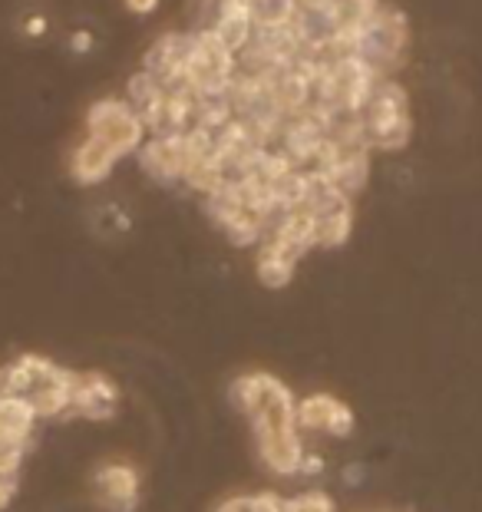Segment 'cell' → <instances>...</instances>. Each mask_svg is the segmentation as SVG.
<instances>
[{"instance_id":"20","label":"cell","mask_w":482,"mask_h":512,"mask_svg":"<svg viewBox=\"0 0 482 512\" xmlns=\"http://www.w3.org/2000/svg\"><path fill=\"white\" fill-rule=\"evenodd\" d=\"M14 496H17V479H0V512L10 506Z\"/></svg>"},{"instance_id":"17","label":"cell","mask_w":482,"mask_h":512,"mask_svg":"<svg viewBox=\"0 0 482 512\" xmlns=\"http://www.w3.org/2000/svg\"><path fill=\"white\" fill-rule=\"evenodd\" d=\"M284 512H334V499L331 493H321V489H308L301 496L284 499Z\"/></svg>"},{"instance_id":"21","label":"cell","mask_w":482,"mask_h":512,"mask_svg":"<svg viewBox=\"0 0 482 512\" xmlns=\"http://www.w3.org/2000/svg\"><path fill=\"white\" fill-rule=\"evenodd\" d=\"M70 50H76V53L93 50V34H86V30H76V34L70 37Z\"/></svg>"},{"instance_id":"13","label":"cell","mask_w":482,"mask_h":512,"mask_svg":"<svg viewBox=\"0 0 482 512\" xmlns=\"http://www.w3.org/2000/svg\"><path fill=\"white\" fill-rule=\"evenodd\" d=\"M116 162H119V156L113 149L100 143V139L86 136L70 156V176L80 185H96V182L109 179V172H113Z\"/></svg>"},{"instance_id":"16","label":"cell","mask_w":482,"mask_h":512,"mask_svg":"<svg viewBox=\"0 0 482 512\" xmlns=\"http://www.w3.org/2000/svg\"><path fill=\"white\" fill-rule=\"evenodd\" d=\"M255 27H288L298 17V0H245Z\"/></svg>"},{"instance_id":"23","label":"cell","mask_w":482,"mask_h":512,"mask_svg":"<svg viewBox=\"0 0 482 512\" xmlns=\"http://www.w3.org/2000/svg\"><path fill=\"white\" fill-rule=\"evenodd\" d=\"M24 30H27V34H34V37H40V34H43V30H47V20H43V17H30V20H27V24H24Z\"/></svg>"},{"instance_id":"10","label":"cell","mask_w":482,"mask_h":512,"mask_svg":"<svg viewBox=\"0 0 482 512\" xmlns=\"http://www.w3.org/2000/svg\"><path fill=\"white\" fill-rule=\"evenodd\" d=\"M119 410V387L100 370L93 374H76L73 384V407L70 413H80L86 420H113Z\"/></svg>"},{"instance_id":"19","label":"cell","mask_w":482,"mask_h":512,"mask_svg":"<svg viewBox=\"0 0 482 512\" xmlns=\"http://www.w3.org/2000/svg\"><path fill=\"white\" fill-rule=\"evenodd\" d=\"M324 460H321V456H317V453H311V450H304V460H301V476H321L324 473Z\"/></svg>"},{"instance_id":"7","label":"cell","mask_w":482,"mask_h":512,"mask_svg":"<svg viewBox=\"0 0 482 512\" xmlns=\"http://www.w3.org/2000/svg\"><path fill=\"white\" fill-rule=\"evenodd\" d=\"M139 166L146 169L149 179L162 185H175L185 179L189 169V152H185V133H152L139 146Z\"/></svg>"},{"instance_id":"2","label":"cell","mask_w":482,"mask_h":512,"mask_svg":"<svg viewBox=\"0 0 482 512\" xmlns=\"http://www.w3.org/2000/svg\"><path fill=\"white\" fill-rule=\"evenodd\" d=\"M360 123H364V136L370 152H397L410 143L413 136V119H410V96L407 90L383 76V80L374 86L370 100L360 113Z\"/></svg>"},{"instance_id":"11","label":"cell","mask_w":482,"mask_h":512,"mask_svg":"<svg viewBox=\"0 0 482 512\" xmlns=\"http://www.w3.org/2000/svg\"><path fill=\"white\" fill-rule=\"evenodd\" d=\"M215 37H222L228 50H235V57L248 47V40L255 37V20L248 14L245 0H218L212 24H208Z\"/></svg>"},{"instance_id":"14","label":"cell","mask_w":482,"mask_h":512,"mask_svg":"<svg viewBox=\"0 0 482 512\" xmlns=\"http://www.w3.org/2000/svg\"><path fill=\"white\" fill-rule=\"evenodd\" d=\"M294 271H298V258H291V255L278 252V248H275V245H268V242H261V245H258L255 275H258V281H261L265 288H271V291L288 288L291 281H294Z\"/></svg>"},{"instance_id":"22","label":"cell","mask_w":482,"mask_h":512,"mask_svg":"<svg viewBox=\"0 0 482 512\" xmlns=\"http://www.w3.org/2000/svg\"><path fill=\"white\" fill-rule=\"evenodd\" d=\"M126 7L133 10V14H152V10L159 7V0H126Z\"/></svg>"},{"instance_id":"3","label":"cell","mask_w":482,"mask_h":512,"mask_svg":"<svg viewBox=\"0 0 482 512\" xmlns=\"http://www.w3.org/2000/svg\"><path fill=\"white\" fill-rule=\"evenodd\" d=\"M238 76V57L228 50L222 37L202 27L192 34L189 63H185V86L199 96V100H212V96H228Z\"/></svg>"},{"instance_id":"24","label":"cell","mask_w":482,"mask_h":512,"mask_svg":"<svg viewBox=\"0 0 482 512\" xmlns=\"http://www.w3.org/2000/svg\"><path fill=\"white\" fill-rule=\"evenodd\" d=\"M360 473H364L360 466H347V470H344V479H347V483H360Z\"/></svg>"},{"instance_id":"5","label":"cell","mask_w":482,"mask_h":512,"mask_svg":"<svg viewBox=\"0 0 482 512\" xmlns=\"http://www.w3.org/2000/svg\"><path fill=\"white\" fill-rule=\"evenodd\" d=\"M146 133V123L126 100H100L86 113V136L106 143L119 159L139 152V146L146 143Z\"/></svg>"},{"instance_id":"12","label":"cell","mask_w":482,"mask_h":512,"mask_svg":"<svg viewBox=\"0 0 482 512\" xmlns=\"http://www.w3.org/2000/svg\"><path fill=\"white\" fill-rule=\"evenodd\" d=\"M73 384H76V374L73 370H63V367L53 370L47 380H40V384L27 394L30 403H34V410H37V420H50V417H63V413H70Z\"/></svg>"},{"instance_id":"15","label":"cell","mask_w":482,"mask_h":512,"mask_svg":"<svg viewBox=\"0 0 482 512\" xmlns=\"http://www.w3.org/2000/svg\"><path fill=\"white\" fill-rule=\"evenodd\" d=\"M350 232H354V202L317 215V245L321 248H341Z\"/></svg>"},{"instance_id":"1","label":"cell","mask_w":482,"mask_h":512,"mask_svg":"<svg viewBox=\"0 0 482 512\" xmlns=\"http://www.w3.org/2000/svg\"><path fill=\"white\" fill-rule=\"evenodd\" d=\"M228 400L238 413H245L255 430V446L261 463L278 476H298L304 460V443L298 430L294 407L298 400L275 374L251 370L241 374L228 387Z\"/></svg>"},{"instance_id":"8","label":"cell","mask_w":482,"mask_h":512,"mask_svg":"<svg viewBox=\"0 0 482 512\" xmlns=\"http://www.w3.org/2000/svg\"><path fill=\"white\" fill-rule=\"evenodd\" d=\"M298 417V430L304 433H327V437L347 440L354 433V410L347 407L341 397L331 394H311L294 407Z\"/></svg>"},{"instance_id":"4","label":"cell","mask_w":482,"mask_h":512,"mask_svg":"<svg viewBox=\"0 0 482 512\" xmlns=\"http://www.w3.org/2000/svg\"><path fill=\"white\" fill-rule=\"evenodd\" d=\"M410 43V24L397 7H383L374 14V20L360 30V37L354 43V53L364 63L377 70V76H390L400 67L403 53Z\"/></svg>"},{"instance_id":"6","label":"cell","mask_w":482,"mask_h":512,"mask_svg":"<svg viewBox=\"0 0 482 512\" xmlns=\"http://www.w3.org/2000/svg\"><path fill=\"white\" fill-rule=\"evenodd\" d=\"M142 493V476L133 463L106 460L93 473V496L106 512H136Z\"/></svg>"},{"instance_id":"18","label":"cell","mask_w":482,"mask_h":512,"mask_svg":"<svg viewBox=\"0 0 482 512\" xmlns=\"http://www.w3.org/2000/svg\"><path fill=\"white\" fill-rule=\"evenodd\" d=\"M215 512H258V493L255 496H232L225 499Z\"/></svg>"},{"instance_id":"9","label":"cell","mask_w":482,"mask_h":512,"mask_svg":"<svg viewBox=\"0 0 482 512\" xmlns=\"http://www.w3.org/2000/svg\"><path fill=\"white\" fill-rule=\"evenodd\" d=\"M189 50H192V34H166L149 47L146 60H142V70L152 80H159L166 90H179V86H185Z\"/></svg>"}]
</instances>
